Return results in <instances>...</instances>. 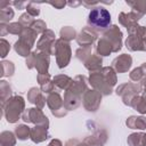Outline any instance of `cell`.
Here are the masks:
<instances>
[{
    "label": "cell",
    "instance_id": "obj_1",
    "mask_svg": "<svg viewBox=\"0 0 146 146\" xmlns=\"http://www.w3.org/2000/svg\"><path fill=\"white\" fill-rule=\"evenodd\" d=\"M89 23L97 27H106L111 23V15L104 8H95L89 13Z\"/></svg>",
    "mask_w": 146,
    "mask_h": 146
}]
</instances>
